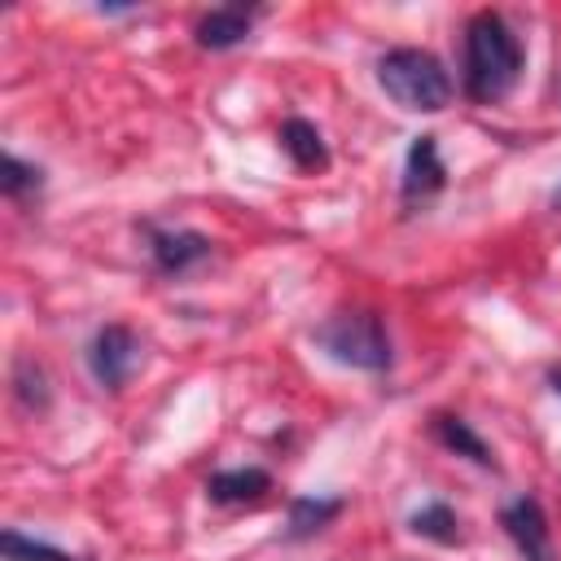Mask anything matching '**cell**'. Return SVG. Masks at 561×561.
<instances>
[{
	"label": "cell",
	"mask_w": 561,
	"mask_h": 561,
	"mask_svg": "<svg viewBox=\"0 0 561 561\" xmlns=\"http://www.w3.org/2000/svg\"><path fill=\"white\" fill-rule=\"evenodd\" d=\"M526 66V48L517 39V31L504 22V13L482 9L469 18L465 26V57H460V88L469 101L491 105L504 101Z\"/></svg>",
	"instance_id": "obj_1"
},
{
	"label": "cell",
	"mask_w": 561,
	"mask_h": 561,
	"mask_svg": "<svg viewBox=\"0 0 561 561\" xmlns=\"http://www.w3.org/2000/svg\"><path fill=\"white\" fill-rule=\"evenodd\" d=\"M377 83L399 110H412V114H438L456 92L447 66L430 48H408V44L386 48L377 57Z\"/></svg>",
	"instance_id": "obj_2"
},
{
	"label": "cell",
	"mask_w": 561,
	"mask_h": 561,
	"mask_svg": "<svg viewBox=\"0 0 561 561\" xmlns=\"http://www.w3.org/2000/svg\"><path fill=\"white\" fill-rule=\"evenodd\" d=\"M311 337H316V346H320L333 364H342V368L386 373L390 359H394L390 333H386L381 316H377V311H364V307H355V311H333L329 320L316 324Z\"/></svg>",
	"instance_id": "obj_3"
},
{
	"label": "cell",
	"mask_w": 561,
	"mask_h": 561,
	"mask_svg": "<svg viewBox=\"0 0 561 561\" xmlns=\"http://www.w3.org/2000/svg\"><path fill=\"white\" fill-rule=\"evenodd\" d=\"M140 364V337L127 324H101L88 342V373L101 390H123Z\"/></svg>",
	"instance_id": "obj_4"
},
{
	"label": "cell",
	"mask_w": 561,
	"mask_h": 561,
	"mask_svg": "<svg viewBox=\"0 0 561 561\" xmlns=\"http://www.w3.org/2000/svg\"><path fill=\"white\" fill-rule=\"evenodd\" d=\"M149 237V259L162 276H184L197 263H206L215 254V241L197 228H162V224H145Z\"/></svg>",
	"instance_id": "obj_5"
},
{
	"label": "cell",
	"mask_w": 561,
	"mask_h": 561,
	"mask_svg": "<svg viewBox=\"0 0 561 561\" xmlns=\"http://www.w3.org/2000/svg\"><path fill=\"white\" fill-rule=\"evenodd\" d=\"M500 526L513 539V548L522 552V561H552V530H548V513L535 495H517L513 504L500 508Z\"/></svg>",
	"instance_id": "obj_6"
},
{
	"label": "cell",
	"mask_w": 561,
	"mask_h": 561,
	"mask_svg": "<svg viewBox=\"0 0 561 561\" xmlns=\"http://www.w3.org/2000/svg\"><path fill=\"white\" fill-rule=\"evenodd\" d=\"M443 184H447V167H443V153H438V136L434 131L412 136V145L403 153V180H399L403 206H416V202L434 197Z\"/></svg>",
	"instance_id": "obj_7"
},
{
	"label": "cell",
	"mask_w": 561,
	"mask_h": 561,
	"mask_svg": "<svg viewBox=\"0 0 561 561\" xmlns=\"http://www.w3.org/2000/svg\"><path fill=\"white\" fill-rule=\"evenodd\" d=\"M259 13H263L259 4H219V9H210V13H202V18H197L193 39H197V48L228 53V48H237V44H245V39H250V31H254Z\"/></svg>",
	"instance_id": "obj_8"
},
{
	"label": "cell",
	"mask_w": 561,
	"mask_h": 561,
	"mask_svg": "<svg viewBox=\"0 0 561 561\" xmlns=\"http://www.w3.org/2000/svg\"><path fill=\"white\" fill-rule=\"evenodd\" d=\"M272 491V473L259 465H241V469H219L206 478V495L210 504H259Z\"/></svg>",
	"instance_id": "obj_9"
},
{
	"label": "cell",
	"mask_w": 561,
	"mask_h": 561,
	"mask_svg": "<svg viewBox=\"0 0 561 561\" xmlns=\"http://www.w3.org/2000/svg\"><path fill=\"white\" fill-rule=\"evenodd\" d=\"M430 430H434V438H438L447 451H456V456L473 460L478 469H495V451H491V443H486V438H482L465 416H456V412H434Z\"/></svg>",
	"instance_id": "obj_10"
},
{
	"label": "cell",
	"mask_w": 561,
	"mask_h": 561,
	"mask_svg": "<svg viewBox=\"0 0 561 561\" xmlns=\"http://www.w3.org/2000/svg\"><path fill=\"white\" fill-rule=\"evenodd\" d=\"M276 140H280V149L289 153V162L298 171H324L329 167V145H324V136H320V127L311 118H298V114L285 118Z\"/></svg>",
	"instance_id": "obj_11"
},
{
	"label": "cell",
	"mask_w": 561,
	"mask_h": 561,
	"mask_svg": "<svg viewBox=\"0 0 561 561\" xmlns=\"http://www.w3.org/2000/svg\"><path fill=\"white\" fill-rule=\"evenodd\" d=\"M346 500L342 495H294L289 500V539H311L324 526H333V517H342Z\"/></svg>",
	"instance_id": "obj_12"
},
{
	"label": "cell",
	"mask_w": 561,
	"mask_h": 561,
	"mask_svg": "<svg viewBox=\"0 0 561 561\" xmlns=\"http://www.w3.org/2000/svg\"><path fill=\"white\" fill-rule=\"evenodd\" d=\"M9 381H13V399H18L22 412H31V416H44V412H48V403H53V386H48V373H44L39 359L18 355Z\"/></svg>",
	"instance_id": "obj_13"
},
{
	"label": "cell",
	"mask_w": 561,
	"mask_h": 561,
	"mask_svg": "<svg viewBox=\"0 0 561 561\" xmlns=\"http://www.w3.org/2000/svg\"><path fill=\"white\" fill-rule=\"evenodd\" d=\"M408 530L412 535H421V539H430V543H460V517H456V508L447 504V500H430V504H421V508H412L408 513Z\"/></svg>",
	"instance_id": "obj_14"
},
{
	"label": "cell",
	"mask_w": 561,
	"mask_h": 561,
	"mask_svg": "<svg viewBox=\"0 0 561 561\" xmlns=\"http://www.w3.org/2000/svg\"><path fill=\"white\" fill-rule=\"evenodd\" d=\"M44 188V167H35V162H26V158H18V153H4L0 158V193L9 197V202H26V197H35Z\"/></svg>",
	"instance_id": "obj_15"
},
{
	"label": "cell",
	"mask_w": 561,
	"mask_h": 561,
	"mask_svg": "<svg viewBox=\"0 0 561 561\" xmlns=\"http://www.w3.org/2000/svg\"><path fill=\"white\" fill-rule=\"evenodd\" d=\"M0 548H4V561H88V557H70V552L57 548V543L31 539V535H22L18 526H9V530L0 535Z\"/></svg>",
	"instance_id": "obj_16"
},
{
	"label": "cell",
	"mask_w": 561,
	"mask_h": 561,
	"mask_svg": "<svg viewBox=\"0 0 561 561\" xmlns=\"http://www.w3.org/2000/svg\"><path fill=\"white\" fill-rule=\"evenodd\" d=\"M548 386H552V394L561 399V364H552V368H548Z\"/></svg>",
	"instance_id": "obj_17"
},
{
	"label": "cell",
	"mask_w": 561,
	"mask_h": 561,
	"mask_svg": "<svg viewBox=\"0 0 561 561\" xmlns=\"http://www.w3.org/2000/svg\"><path fill=\"white\" fill-rule=\"evenodd\" d=\"M552 206H557V210H561V188H557V193H552Z\"/></svg>",
	"instance_id": "obj_18"
}]
</instances>
